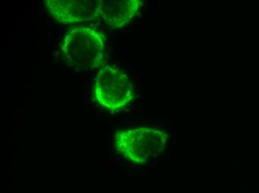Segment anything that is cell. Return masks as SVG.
Returning <instances> with one entry per match:
<instances>
[{
	"mask_svg": "<svg viewBox=\"0 0 259 193\" xmlns=\"http://www.w3.org/2000/svg\"><path fill=\"white\" fill-rule=\"evenodd\" d=\"M168 135L162 128L137 126L117 132L115 150L133 164H144L160 156L166 150Z\"/></svg>",
	"mask_w": 259,
	"mask_h": 193,
	"instance_id": "cell-2",
	"label": "cell"
},
{
	"mask_svg": "<svg viewBox=\"0 0 259 193\" xmlns=\"http://www.w3.org/2000/svg\"><path fill=\"white\" fill-rule=\"evenodd\" d=\"M49 13L63 24L83 23L96 17V1L47 0Z\"/></svg>",
	"mask_w": 259,
	"mask_h": 193,
	"instance_id": "cell-5",
	"label": "cell"
},
{
	"mask_svg": "<svg viewBox=\"0 0 259 193\" xmlns=\"http://www.w3.org/2000/svg\"><path fill=\"white\" fill-rule=\"evenodd\" d=\"M93 95L101 107L119 111L125 109L134 100V85L124 71L107 66L96 75Z\"/></svg>",
	"mask_w": 259,
	"mask_h": 193,
	"instance_id": "cell-3",
	"label": "cell"
},
{
	"mask_svg": "<svg viewBox=\"0 0 259 193\" xmlns=\"http://www.w3.org/2000/svg\"><path fill=\"white\" fill-rule=\"evenodd\" d=\"M61 51L66 64L80 72H90L100 67L107 55L103 35L88 27L69 31L61 42Z\"/></svg>",
	"mask_w": 259,
	"mask_h": 193,
	"instance_id": "cell-1",
	"label": "cell"
},
{
	"mask_svg": "<svg viewBox=\"0 0 259 193\" xmlns=\"http://www.w3.org/2000/svg\"><path fill=\"white\" fill-rule=\"evenodd\" d=\"M141 6L139 0L96 1V18L108 27H124L138 14Z\"/></svg>",
	"mask_w": 259,
	"mask_h": 193,
	"instance_id": "cell-4",
	"label": "cell"
}]
</instances>
